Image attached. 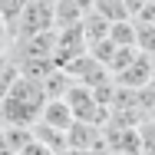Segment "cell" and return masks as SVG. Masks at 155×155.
Here are the masks:
<instances>
[{
	"label": "cell",
	"mask_w": 155,
	"mask_h": 155,
	"mask_svg": "<svg viewBox=\"0 0 155 155\" xmlns=\"http://www.w3.org/2000/svg\"><path fill=\"white\" fill-rule=\"evenodd\" d=\"M63 102L69 106V112H73V119L76 122H93V125H102L109 119V109H102L99 102H96V96L89 86H79V83H73L66 96H63Z\"/></svg>",
	"instance_id": "obj_1"
},
{
	"label": "cell",
	"mask_w": 155,
	"mask_h": 155,
	"mask_svg": "<svg viewBox=\"0 0 155 155\" xmlns=\"http://www.w3.org/2000/svg\"><path fill=\"white\" fill-rule=\"evenodd\" d=\"M149 83H152V56H142V53L122 73H116V86H125V89H142Z\"/></svg>",
	"instance_id": "obj_2"
},
{
	"label": "cell",
	"mask_w": 155,
	"mask_h": 155,
	"mask_svg": "<svg viewBox=\"0 0 155 155\" xmlns=\"http://www.w3.org/2000/svg\"><path fill=\"white\" fill-rule=\"evenodd\" d=\"M36 122L50 125V129H56V132H66L76 119H73V112H69V106H66L63 99H46L43 109H40V119H36Z\"/></svg>",
	"instance_id": "obj_3"
},
{
	"label": "cell",
	"mask_w": 155,
	"mask_h": 155,
	"mask_svg": "<svg viewBox=\"0 0 155 155\" xmlns=\"http://www.w3.org/2000/svg\"><path fill=\"white\" fill-rule=\"evenodd\" d=\"M79 30H83V40H86V46H89L96 40H106V36H109V20H102L96 10H89V13H83Z\"/></svg>",
	"instance_id": "obj_4"
},
{
	"label": "cell",
	"mask_w": 155,
	"mask_h": 155,
	"mask_svg": "<svg viewBox=\"0 0 155 155\" xmlns=\"http://www.w3.org/2000/svg\"><path fill=\"white\" fill-rule=\"evenodd\" d=\"M40 86H43V96H46V99H63V96H66V89L73 86V79H69L63 69H53V73L40 83Z\"/></svg>",
	"instance_id": "obj_5"
},
{
	"label": "cell",
	"mask_w": 155,
	"mask_h": 155,
	"mask_svg": "<svg viewBox=\"0 0 155 155\" xmlns=\"http://www.w3.org/2000/svg\"><path fill=\"white\" fill-rule=\"evenodd\" d=\"M93 10L102 17V20H109V23H116V20H132L129 10H125V0H93Z\"/></svg>",
	"instance_id": "obj_6"
},
{
	"label": "cell",
	"mask_w": 155,
	"mask_h": 155,
	"mask_svg": "<svg viewBox=\"0 0 155 155\" xmlns=\"http://www.w3.org/2000/svg\"><path fill=\"white\" fill-rule=\"evenodd\" d=\"M109 40H112V46H135V23L132 20L109 23Z\"/></svg>",
	"instance_id": "obj_7"
},
{
	"label": "cell",
	"mask_w": 155,
	"mask_h": 155,
	"mask_svg": "<svg viewBox=\"0 0 155 155\" xmlns=\"http://www.w3.org/2000/svg\"><path fill=\"white\" fill-rule=\"evenodd\" d=\"M20 79V69H17V60L13 56H7V53H0V99L10 93V86Z\"/></svg>",
	"instance_id": "obj_8"
},
{
	"label": "cell",
	"mask_w": 155,
	"mask_h": 155,
	"mask_svg": "<svg viewBox=\"0 0 155 155\" xmlns=\"http://www.w3.org/2000/svg\"><path fill=\"white\" fill-rule=\"evenodd\" d=\"M139 155H155V119L152 122H139Z\"/></svg>",
	"instance_id": "obj_9"
},
{
	"label": "cell",
	"mask_w": 155,
	"mask_h": 155,
	"mask_svg": "<svg viewBox=\"0 0 155 155\" xmlns=\"http://www.w3.org/2000/svg\"><path fill=\"white\" fill-rule=\"evenodd\" d=\"M23 7H27V0H0V17L7 20V27H13V20L20 17Z\"/></svg>",
	"instance_id": "obj_10"
},
{
	"label": "cell",
	"mask_w": 155,
	"mask_h": 155,
	"mask_svg": "<svg viewBox=\"0 0 155 155\" xmlns=\"http://www.w3.org/2000/svg\"><path fill=\"white\" fill-rule=\"evenodd\" d=\"M69 3H73L79 13H89V10H93V0H69Z\"/></svg>",
	"instance_id": "obj_11"
},
{
	"label": "cell",
	"mask_w": 155,
	"mask_h": 155,
	"mask_svg": "<svg viewBox=\"0 0 155 155\" xmlns=\"http://www.w3.org/2000/svg\"><path fill=\"white\" fill-rule=\"evenodd\" d=\"M0 155H17V152H13V145L7 142V135H3V132H0Z\"/></svg>",
	"instance_id": "obj_12"
},
{
	"label": "cell",
	"mask_w": 155,
	"mask_h": 155,
	"mask_svg": "<svg viewBox=\"0 0 155 155\" xmlns=\"http://www.w3.org/2000/svg\"><path fill=\"white\" fill-rule=\"evenodd\" d=\"M7 40H10V27H7V20L0 17V46H3Z\"/></svg>",
	"instance_id": "obj_13"
},
{
	"label": "cell",
	"mask_w": 155,
	"mask_h": 155,
	"mask_svg": "<svg viewBox=\"0 0 155 155\" xmlns=\"http://www.w3.org/2000/svg\"><path fill=\"white\" fill-rule=\"evenodd\" d=\"M0 53H3V46H0Z\"/></svg>",
	"instance_id": "obj_14"
}]
</instances>
